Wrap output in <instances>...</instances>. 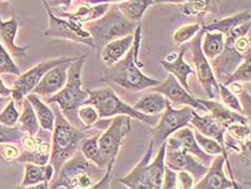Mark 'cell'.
<instances>
[{
    "mask_svg": "<svg viewBox=\"0 0 251 189\" xmlns=\"http://www.w3.org/2000/svg\"><path fill=\"white\" fill-rule=\"evenodd\" d=\"M86 62V55H80L69 65L67 72V81L64 88L59 90L45 102L48 105L53 103L61 108L63 115L72 122L75 127L85 130L78 118V109L84 105V102L89 99L87 90L82 89V70Z\"/></svg>",
    "mask_w": 251,
    "mask_h": 189,
    "instance_id": "cell-2",
    "label": "cell"
},
{
    "mask_svg": "<svg viewBox=\"0 0 251 189\" xmlns=\"http://www.w3.org/2000/svg\"><path fill=\"white\" fill-rule=\"evenodd\" d=\"M0 1H2V2H5V1H7V0H0Z\"/></svg>",
    "mask_w": 251,
    "mask_h": 189,
    "instance_id": "cell-53",
    "label": "cell"
},
{
    "mask_svg": "<svg viewBox=\"0 0 251 189\" xmlns=\"http://www.w3.org/2000/svg\"><path fill=\"white\" fill-rule=\"evenodd\" d=\"M193 110V108L190 106H184L180 109H175L167 100L166 108L160 115L161 117L159 121L151 130V140L153 142L154 147H160L175 131L183 127H188Z\"/></svg>",
    "mask_w": 251,
    "mask_h": 189,
    "instance_id": "cell-9",
    "label": "cell"
},
{
    "mask_svg": "<svg viewBox=\"0 0 251 189\" xmlns=\"http://www.w3.org/2000/svg\"><path fill=\"white\" fill-rule=\"evenodd\" d=\"M187 1V0H156L155 3H177L181 4Z\"/></svg>",
    "mask_w": 251,
    "mask_h": 189,
    "instance_id": "cell-51",
    "label": "cell"
},
{
    "mask_svg": "<svg viewBox=\"0 0 251 189\" xmlns=\"http://www.w3.org/2000/svg\"><path fill=\"white\" fill-rule=\"evenodd\" d=\"M201 29V23L183 25L174 32L173 40L177 46H182L188 43L192 38Z\"/></svg>",
    "mask_w": 251,
    "mask_h": 189,
    "instance_id": "cell-37",
    "label": "cell"
},
{
    "mask_svg": "<svg viewBox=\"0 0 251 189\" xmlns=\"http://www.w3.org/2000/svg\"><path fill=\"white\" fill-rule=\"evenodd\" d=\"M171 136L176 139V142L180 148L184 150L185 153L193 155L195 158H198L205 166L208 167L211 164L215 156L206 154L205 151L200 147V145L196 142V139L194 137V132L192 131V129H190L189 127H183L177 130V131H175Z\"/></svg>",
    "mask_w": 251,
    "mask_h": 189,
    "instance_id": "cell-19",
    "label": "cell"
},
{
    "mask_svg": "<svg viewBox=\"0 0 251 189\" xmlns=\"http://www.w3.org/2000/svg\"><path fill=\"white\" fill-rule=\"evenodd\" d=\"M226 131L233 138L239 140V142H247V140H250L251 132L249 124L233 123L226 127Z\"/></svg>",
    "mask_w": 251,
    "mask_h": 189,
    "instance_id": "cell-43",
    "label": "cell"
},
{
    "mask_svg": "<svg viewBox=\"0 0 251 189\" xmlns=\"http://www.w3.org/2000/svg\"><path fill=\"white\" fill-rule=\"evenodd\" d=\"M24 167L25 174L23 182L20 186H18V188H30L31 186L37 185L41 182L50 183L54 176V167L51 163L40 165L26 162V163H24Z\"/></svg>",
    "mask_w": 251,
    "mask_h": 189,
    "instance_id": "cell-25",
    "label": "cell"
},
{
    "mask_svg": "<svg viewBox=\"0 0 251 189\" xmlns=\"http://www.w3.org/2000/svg\"><path fill=\"white\" fill-rule=\"evenodd\" d=\"M132 131V118L126 115H119L110 120L106 131L98 137V146L105 161L116 160L122 147L124 138Z\"/></svg>",
    "mask_w": 251,
    "mask_h": 189,
    "instance_id": "cell-10",
    "label": "cell"
},
{
    "mask_svg": "<svg viewBox=\"0 0 251 189\" xmlns=\"http://www.w3.org/2000/svg\"><path fill=\"white\" fill-rule=\"evenodd\" d=\"M151 90L164 95L172 105L190 106L193 109L207 111L206 108L201 104L198 99H195L193 94L189 93L172 74H169L163 82L161 81L160 84L151 88Z\"/></svg>",
    "mask_w": 251,
    "mask_h": 189,
    "instance_id": "cell-15",
    "label": "cell"
},
{
    "mask_svg": "<svg viewBox=\"0 0 251 189\" xmlns=\"http://www.w3.org/2000/svg\"><path fill=\"white\" fill-rule=\"evenodd\" d=\"M201 39V51L208 61L219 55L225 48L226 37L219 31H205Z\"/></svg>",
    "mask_w": 251,
    "mask_h": 189,
    "instance_id": "cell-32",
    "label": "cell"
},
{
    "mask_svg": "<svg viewBox=\"0 0 251 189\" xmlns=\"http://www.w3.org/2000/svg\"><path fill=\"white\" fill-rule=\"evenodd\" d=\"M194 178L187 171H179L177 173V188L192 189L194 187Z\"/></svg>",
    "mask_w": 251,
    "mask_h": 189,
    "instance_id": "cell-46",
    "label": "cell"
},
{
    "mask_svg": "<svg viewBox=\"0 0 251 189\" xmlns=\"http://www.w3.org/2000/svg\"><path fill=\"white\" fill-rule=\"evenodd\" d=\"M24 133L21 131L18 126L5 127L0 123V144L12 143L20 144Z\"/></svg>",
    "mask_w": 251,
    "mask_h": 189,
    "instance_id": "cell-42",
    "label": "cell"
},
{
    "mask_svg": "<svg viewBox=\"0 0 251 189\" xmlns=\"http://www.w3.org/2000/svg\"><path fill=\"white\" fill-rule=\"evenodd\" d=\"M165 165L176 172H189L193 176L195 183H198L208 170V167L205 166L193 155L185 153L184 150L180 148L176 139L173 136H169L166 139Z\"/></svg>",
    "mask_w": 251,
    "mask_h": 189,
    "instance_id": "cell-12",
    "label": "cell"
},
{
    "mask_svg": "<svg viewBox=\"0 0 251 189\" xmlns=\"http://www.w3.org/2000/svg\"><path fill=\"white\" fill-rule=\"evenodd\" d=\"M45 1L48 3V5L51 9L57 8L59 5H63L65 10H69L73 3V0H45Z\"/></svg>",
    "mask_w": 251,
    "mask_h": 189,
    "instance_id": "cell-48",
    "label": "cell"
},
{
    "mask_svg": "<svg viewBox=\"0 0 251 189\" xmlns=\"http://www.w3.org/2000/svg\"><path fill=\"white\" fill-rule=\"evenodd\" d=\"M42 3L48 12L49 16V26L47 29L43 31V35L47 37L53 38H61V39H66L74 41L75 43H81L90 47L92 49L95 48L94 41L91 35L84 28L83 25L77 23L68 19H62L55 15L52 9L49 7L48 3L42 0Z\"/></svg>",
    "mask_w": 251,
    "mask_h": 189,
    "instance_id": "cell-8",
    "label": "cell"
},
{
    "mask_svg": "<svg viewBox=\"0 0 251 189\" xmlns=\"http://www.w3.org/2000/svg\"><path fill=\"white\" fill-rule=\"evenodd\" d=\"M153 149L154 144L152 140H150L148 148H147L141 160L135 165L134 169L127 175L119 178V182L122 185H125L130 189H153L148 173V164L152 159Z\"/></svg>",
    "mask_w": 251,
    "mask_h": 189,
    "instance_id": "cell-17",
    "label": "cell"
},
{
    "mask_svg": "<svg viewBox=\"0 0 251 189\" xmlns=\"http://www.w3.org/2000/svg\"><path fill=\"white\" fill-rule=\"evenodd\" d=\"M189 46H183L180 49L178 55L175 54L174 59H162L161 65L162 67L164 68L167 73L172 74L173 76L176 77V79L179 81L180 84H181L183 88L187 90L189 93L192 94V91H191L189 82H188V77L190 75H195V70L190 66L188 63L184 61V54L188 51Z\"/></svg>",
    "mask_w": 251,
    "mask_h": 189,
    "instance_id": "cell-20",
    "label": "cell"
},
{
    "mask_svg": "<svg viewBox=\"0 0 251 189\" xmlns=\"http://www.w3.org/2000/svg\"><path fill=\"white\" fill-rule=\"evenodd\" d=\"M205 30L201 28L189 43V49L192 53L193 64L195 66V75L198 76V80L201 88L204 89L206 95L210 100H214L219 95V82H218L210 62L206 58L203 51H201V38L204 36Z\"/></svg>",
    "mask_w": 251,
    "mask_h": 189,
    "instance_id": "cell-11",
    "label": "cell"
},
{
    "mask_svg": "<svg viewBox=\"0 0 251 189\" xmlns=\"http://www.w3.org/2000/svg\"><path fill=\"white\" fill-rule=\"evenodd\" d=\"M250 21H247L244 24L237 26L236 28H234L232 31L228 32L226 36H225L226 41L222 52L217 57L210 61L215 77L219 83H225L234 70L237 68L238 65L247 57L236 50L235 47H234V41L239 36L247 35L250 31Z\"/></svg>",
    "mask_w": 251,
    "mask_h": 189,
    "instance_id": "cell-7",
    "label": "cell"
},
{
    "mask_svg": "<svg viewBox=\"0 0 251 189\" xmlns=\"http://www.w3.org/2000/svg\"><path fill=\"white\" fill-rule=\"evenodd\" d=\"M110 7L108 3H100V4H90L84 2L81 4L80 7L75 11V12H65L62 13L61 16L65 19L72 20L74 22H77L80 24H85L87 22L94 21L101 15L107 12V10Z\"/></svg>",
    "mask_w": 251,
    "mask_h": 189,
    "instance_id": "cell-28",
    "label": "cell"
},
{
    "mask_svg": "<svg viewBox=\"0 0 251 189\" xmlns=\"http://www.w3.org/2000/svg\"><path fill=\"white\" fill-rule=\"evenodd\" d=\"M22 107H23V111H22L18 120L19 129L24 134H37L40 130V124L39 121H38L32 105L26 97L23 100V103H22Z\"/></svg>",
    "mask_w": 251,
    "mask_h": 189,
    "instance_id": "cell-33",
    "label": "cell"
},
{
    "mask_svg": "<svg viewBox=\"0 0 251 189\" xmlns=\"http://www.w3.org/2000/svg\"><path fill=\"white\" fill-rule=\"evenodd\" d=\"M100 134H95L92 137L86 136L83 138L80 143V150L87 160H90L93 163L100 167H106L108 163L102 158L100 146H98V137H100Z\"/></svg>",
    "mask_w": 251,
    "mask_h": 189,
    "instance_id": "cell-35",
    "label": "cell"
},
{
    "mask_svg": "<svg viewBox=\"0 0 251 189\" xmlns=\"http://www.w3.org/2000/svg\"><path fill=\"white\" fill-rule=\"evenodd\" d=\"M134 41V32L122 38H118L101 48L100 51V55L101 62L106 66H110L114 63L119 62L127 51L130 49Z\"/></svg>",
    "mask_w": 251,
    "mask_h": 189,
    "instance_id": "cell-24",
    "label": "cell"
},
{
    "mask_svg": "<svg viewBox=\"0 0 251 189\" xmlns=\"http://www.w3.org/2000/svg\"><path fill=\"white\" fill-rule=\"evenodd\" d=\"M166 104L167 99L164 95L159 92L152 91L151 93L145 94L133 107L134 109L144 112L146 115L157 116L164 111Z\"/></svg>",
    "mask_w": 251,
    "mask_h": 189,
    "instance_id": "cell-29",
    "label": "cell"
},
{
    "mask_svg": "<svg viewBox=\"0 0 251 189\" xmlns=\"http://www.w3.org/2000/svg\"><path fill=\"white\" fill-rule=\"evenodd\" d=\"M19 20L11 18L9 21H2L1 12H0V41L3 47L7 49L11 56L15 58H23L28 54L30 47H21L15 43V37L19 31Z\"/></svg>",
    "mask_w": 251,
    "mask_h": 189,
    "instance_id": "cell-18",
    "label": "cell"
},
{
    "mask_svg": "<svg viewBox=\"0 0 251 189\" xmlns=\"http://www.w3.org/2000/svg\"><path fill=\"white\" fill-rule=\"evenodd\" d=\"M251 81V55L247 56L244 61L238 65L237 68L234 70L232 75L226 79L225 85H228L232 82L249 83Z\"/></svg>",
    "mask_w": 251,
    "mask_h": 189,
    "instance_id": "cell-36",
    "label": "cell"
},
{
    "mask_svg": "<svg viewBox=\"0 0 251 189\" xmlns=\"http://www.w3.org/2000/svg\"><path fill=\"white\" fill-rule=\"evenodd\" d=\"M78 118L84 129H90L100 120L96 108L92 105H82L78 109Z\"/></svg>",
    "mask_w": 251,
    "mask_h": 189,
    "instance_id": "cell-40",
    "label": "cell"
},
{
    "mask_svg": "<svg viewBox=\"0 0 251 189\" xmlns=\"http://www.w3.org/2000/svg\"><path fill=\"white\" fill-rule=\"evenodd\" d=\"M68 57L69 56H61L40 62L29 70H27L23 75H20L19 78L14 81L12 93H11L12 100L15 102V105L18 104L19 106H22V103H23L25 96L30 93L32 89H34L38 84V82L41 80L43 75H45L49 69H51L52 67L55 66V65L64 62L65 59H67Z\"/></svg>",
    "mask_w": 251,
    "mask_h": 189,
    "instance_id": "cell-13",
    "label": "cell"
},
{
    "mask_svg": "<svg viewBox=\"0 0 251 189\" xmlns=\"http://www.w3.org/2000/svg\"><path fill=\"white\" fill-rule=\"evenodd\" d=\"M141 31V23L138 22L134 30L132 47L119 62L102 70L101 81H110L129 91H144L161 83V80L148 77L141 70V68H144V63L139 61L140 45L143 40Z\"/></svg>",
    "mask_w": 251,
    "mask_h": 189,
    "instance_id": "cell-1",
    "label": "cell"
},
{
    "mask_svg": "<svg viewBox=\"0 0 251 189\" xmlns=\"http://www.w3.org/2000/svg\"><path fill=\"white\" fill-rule=\"evenodd\" d=\"M105 171L106 167H100L87 160L79 148L54 174L49 188H92L100 180Z\"/></svg>",
    "mask_w": 251,
    "mask_h": 189,
    "instance_id": "cell-3",
    "label": "cell"
},
{
    "mask_svg": "<svg viewBox=\"0 0 251 189\" xmlns=\"http://www.w3.org/2000/svg\"><path fill=\"white\" fill-rule=\"evenodd\" d=\"M89 99L84 102V105H92L96 108L100 119H108L113 116L126 115L132 119H136L149 127H154L160 119V115L151 116L134 109L124 103L111 88H101L96 90H87Z\"/></svg>",
    "mask_w": 251,
    "mask_h": 189,
    "instance_id": "cell-6",
    "label": "cell"
},
{
    "mask_svg": "<svg viewBox=\"0 0 251 189\" xmlns=\"http://www.w3.org/2000/svg\"><path fill=\"white\" fill-rule=\"evenodd\" d=\"M220 0H187L180 4V13L185 16H194L198 20H204L207 15L219 10Z\"/></svg>",
    "mask_w": 251,
    "mask_h": 189,
    "instance_id": "cell-26",
    "label": "cell"
},
{
    "mask_svg": "<svg viewBox=\"0 0 251 189\" xmlns=\"http://www.w3.org/2000/svg\"><path fill=\"white\" fill-rule=\"evenodd\" d=\"M52 150V132L45 131L40 142L30 150H21L20 156L16 161L21 163H35V164H47L50 162Z\"/></svg>",
    "mask_w": 251,
    "mask_h": 189,
    "instance_id": "cell-23",
    "label": "cell"
},
{
    "mask_svg": "<svg viewBox=\"0 0 251 189\" xmlns=\"http://www.w3.org/2000/svg\"><path fill=\"white\" fill-rule=\"evenodd\" d=\"M20 112L16 108L15 102L11 100L4 109L0 112V123L5 127H15L18 124Z\"/></svg>",
    "mask_w": 251,
    "mask_h": 189,
    "instance_id": "cell-41",
    "label": "cell"
},
{
    "mask_svg": "<svg viewBox=\"0 0 251 189\" xmlns=\"http://www.w3.org/2000/svg\"><path fill=\"white\" fill-rule=\"evenodd\" d=\"M190 122L193 124L195 130L205 135L207 137L216 139L218 143L221 145V147L225 149V134L226 132V128H225L222 124L216 120V119L211 115H205V116H200L198 112L194 111L192 112V117H191ZM227 155V154H226Z\"/></svg>",
    "mask_w": 251,
    "mask_h": 189,
    "instance_id": "cell-22",
    "label": "cell"
},
{
    "mask_svg": "<svg viewBox=\"0 0 251 189\" xmlns=\"http://www.w3.org/2000/svg\"><path fill=\"white\" fill-rule=\"evenodd\" d=\"M137 24L127 19L117 5H112L100 18L83 24V28L93 38L94 50L100 53L101 48L108 42L133 34Z\"/></svg>",
    "mask_w": 251,
    "mask_h": 189,
    "instance_id": "cell-5",
    "label": "cell"
},
{
    "mask_svg": "<svg viewBox=\"0 0 251 189\" xmlns=\"http://www.w3.org/2000/svg\"><path fill=\"white\" fill-rule=\"evenodd\" d=\"M75 58H77V56H69L64 62L49 69L43 75V77L38 82V84L32 89L31 93H35L38 96L43 97V99H48V97L56 94L59 90L64 88L65 83H66L68 67Z\"/></svg>",
    "mask_w": 251,
    "mask_h": 189,
    "instance_id": "cell-14",
    "label": "cell"
},
{
    "mask_svg": "<svg viewBox=\"0 0 251 189\" xmlns=\"http://www.w3.org/2000/svg\"><path fill=\"white\" fill-rule=\"evenodd\" d=\"M155 1L156 0H125L118 3L117 7L127 19L138 23L144 18L146 11L153 5Z\"/></svg>",
    "mask_w": 251,
    "mask_h": 189,
    "instance_id": "cell-31",
    "label": "cell"
},
{
    "mask_svg": "<svg viewBox=\"0 0 251 189\" xmlns=\"http://www.w3.org/2000/svg\"><path fill=\"white\" fill-rule=\"evenodd\" d=\"M198 101L203 105L207 111L210 112V115L214 117L216 120L219 121L223 127L226 128L233 123H241V124H249L250 120L243 113H239L235 110L231 109L227 106L221 104V103L214 100H201Z\"/></svg>",
    "mask_w": 251,
    "mask_h": 189,
    "instance_id": "cell-21",
    "label": "cell"
},
{
    "mask_svg": "<svg viewBox=\"0 0 251 189\" xmlns=\"http://www.w3.org/2000/svg\"><path fill=\"white\" fill-rule=\"evenodd\" d=\"M3 74L20 76L21 70L12 59L10 53L7 51V49L3 47L1 41H0V75Z\"/></svg>",
    "mask_w": 251,
    "mask_h": 189,
    "instance_id": "cell-38",
    "label": "cell"
},
{
    "mask_svg": "<svg viewBox=\"0 0 251 189\" xmlns=\"http://www.w3.org/2000/svg\"><path fill=\"white\" fill-rule=\"evenodd\" d=\"M162 188L164 189H176L177 188V172L169 169L165 165L164 176H163Z\"/></svg>",
    "mask_w": 251,
    "mask_h": 189,
    "instance_id": "cell-47",
    "label": "cell"
},
{
    "mask_svg": "<svg viewBox=\"0 0 251 189\" xmlns=\"http://www.w3.org/2000/svg\"><path fill=\"white\" fill-rule=\"evenodd\" d=\"M82 1L86 2V3H90V4H100V3H121L123 1H125V0H82Z\"/></svg>",
    "mask_w": 251,
    "mask_h": 189,
    "instance_id": "cell-49",
    "label": "cell"
},
{
    "mask_svg": "<svg viewBox=\"0 0 251 189\" xmlns=\"http://www.w3.org/2000/svg\"><path fill=\"white\" fill-rule=\"evenodd\" d=\"M53 111L55 115V122L52 131V150L50 163L56 174L61 166L80 148L81 140L86 137L84 130L75 127L63 115L61 108L53 103Z\"/></svg>",
    "mask_w": 251,
    "mask_h": 189,
    "instance_id": "cell-4",
    "label": "cell"
},
{
    "mask_svg": "<svg viewBox=\"0 0 251 189\" xmlns=\"http://www.w3.org/2000/svg\"><path fill=\"white\" fill-rule=\"evenodd\" d=\"M114 162H116V160H110L108 162L105 173H103V175L101 176L100 180L98 181L95 184V185L92 187L93 189L110 188V182H111V177H112V171H113V167H114Z\"/></svg>",
    "mask_w": 251,
    "mask_h": 189,
    "instance_id": "cell-45",
    "label": "cell"
},
{
    "mask_svg": "<svg viewBox=\"0 0 251 189\" xmlns=\"http://www.w3.org/2000/svg\"><path fill=\"white\" fill-rule=\"evenodd\" d=\"M1 145L2 147L0 149V158L5 163H12V162L16 161L18 157L20 156V149L12 143H3Z\"/></svg>",
    "mask_w": 251,
    "mask_h": 189,
    "instance_id": "cell-44",
    "label": "cell"
},
{
    "mask_svg": "<svg viewBox=\"0 0 251 189\" xmlns=\"http://www.w3.org/2000/svg\"><path fill=\"white\" fill-rule=\"evenodd\" d=\"M251 13L249 10L242 11L228 18H223L220 20H214L210 23L203 24L201 28L205 31H219L221 34L226 36L228 32L232 31L234 28H236L237 26L244 24L245 22L250 21Z\"/></svg>",
    "mask_w": 251,
    "mask_h": 189,
    "instance_id": "cell-27",
    "label": "cell"
},
{
    "mask_svg": "<svg viewBox=\"0 0 251 189\" xmlns=\"http://www.w3.org/2000/svg\"><path fill=\"white\" fill-rule=\"evenodd\" d=\"M4 7H5V3L2 2V1H0V12H1L2 9H4Z\"/></svg>",
    "mask_w": 251,
    "mask_h": 189,
    "instance_id": "cell-52",
    "label": "cell"
},
{
    "mask_svg": "<svg viewBox=\"0 0 251 189\" xmlns=\"http://www.w3.org/2000/svg\"><path fill=\"white\" fill-rule=\"evenodd\" d=\"M11 93H12V89H9L4 85L3 81L0 79V96L1 97H9L11 96Z\"/></svg>",
    "mask_w": 251,
    "mask_h": 189,
    "instance_id": "cell-50",
    "label": "cell"
},
{
    "mask_svg": "<svg viewBox=\"0 0 251 189\" xmlns=\"http://www.w3.org/2000/svg\"><path fill=\"white\" fill-rule=\"evenodd\" d=\"M165 148L166 142L160 146L155 158L152 160V162H149L148 164L149 178L152 186H153V189L162 188L163 176H164L165 171Z\"/></svg>",
    "mask_w": 251,
    "mask_h": 189,
    "instance_id": "cell-34",
    "label": "cell"
},
{
    "mask_svg": "<svg viewBox=\"0 0 251 189\" xmlns=\"http://www.w3.org/2000/svg\"><path fill=\"white\" fill-rule=\"evenodd\" d=\"M226 162L225 156H215L211 164L208 166L206 174L201 180L194 184L195 189H230L239 186L234 184L232 180H228L225 173V163Z\"/></svg>",
    "mask_w": 251,
    "mask_h": 189,
    "instance_id": "cell-16",
    "label": "cell"
},
{
    "mask_svg": "<svg viewBox=\"0 0 251 189\" xmlns=\"http://www.w3.org/2000/svg\"><path fill=\"white\" fill-rule=\"evenodd\" d=\"M25 97L32 105L41 129L52 132L54 129V122H55V115H54L52 108L49 107L46 102L41 101L37 94L31 93V92Z\"/></svg>",
    "mask_w": 251,
    "mask_h": 189,
    "instance_id": "cell-30",
    "label": "cell"
},
{
    "mask_svg": "<svg viewBox=\"0 0 251 189\" xmlns=\"http://www.w3.org/2000/svg\"><path fill=\"white\" fill-rule=\"evenodd\" d=\"M219 95L226 106L244 115L243 107L241 105V101H239L238 96L234 94L233 92L223 83H219Z\"/></svg>",
    "mask_w": 251,
    "mask_h": 189,
    "instance_id": "cell-39",
    "label": "cell"
}]
</instances>
